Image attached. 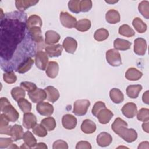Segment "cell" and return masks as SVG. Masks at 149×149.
Masks as SVG:
<instances>
[{
    "mask_svg": "<svg viewBox=\"0 0 149 149\" xmlns=\"http://www.w3.org/2000/svg\"><path fill=\"white\" fill-rule=\"evenodd\" d=\"M109 36L108 31L104 28L97 30L94 34V39L97 41H102L108 38Z\"/></svg>",
    "mask_w": 149,
    "mask_h": 149,
    "instance_id": "cell-37",
    "label": "cell"
},
{
    "mask_svg": "<svg viewBox=\"0 0 149 149\" xmlns=\"http://www.w3.org/2000/svg\"><path fill=\"white\" fill-rule=\"evenodd\" d=\"M24 134L23 129L22 126L15 124L11 127L10 136L13 141H16L23 139Z\"/></svg>",
    "mask_w": 149,
    "mask_h": 149,
    "instance_id": "cell-20",
    "label": "cell"
},
{
    "mask_svg": "<svg viewBox=\"0 0 149 149\" xmlns=\"http://www.w3.org/2000/svg\"><path fill=\"white\" fill-rule=\"evenodd\" d=\"M143 76V73L135 68H129L125 73V77L128 80L137 81Z\"/></svg>",
    "mask_w": 149,
    "mask_h": 149,
    "instance_id": "cell-27",
    "label": "cell"
},
{
    "mask_svg": "<svg viewBox=\"0 0 149 149\" xmlns=\"http://www.w3.org/2000/svg\"><path fill=\"white\" fill-rule=\"evenodd\" d=\"M139 12L146 19L149 18V2L148 1H142L138 6Z\"/></svg>",
    "mask_w": 149,
    "mask_h": 149,
    "instance_id": "cell-38",
    "label": "cell"
},
{
    "mask_svg": "<svg viewBox=\"0 0 149 149\" xmlns=\"http://www.w3.org/2000/svg\"><path fill=\"white\" fill-rule=\"evenodd\" d=\"M32 129L33 133L38 137H44L47 135V130L41 124H36Z\"/></svg>",
    "mask_w": 149,
    "mask_h": 149,
    "instance_id": "cell-42",
    "label": "cell"
},
{
    "mask_svg": "<svg viewBox=\"0 0 149 149\" xmlns=\"http://www.w3.org/2000/svg\"><path fill=\"white\" fill-rule=\"evenodd\" d=\"M20 148H30L27 145H26L25 143L24 144H23L20 147Z\"/></svg>",
    "mask_w": 149,
    "mask_h": 149,
    "instance_id": "cell-56",
    "label": "cell"
},
{
    "mask_svg": "<svg viewBox=\"0 0 149 149\" xmlns=\"http://www.w3.org/2000/svg\"><path fill=\"white\" fill-rule=\"evenodd\" d=\"M106 59L112 66L118 67L122 64L120 54L115 49H110L106 52Z\"/></svg>",
    "mask_w": 149,
    "mask_h": 149,
    "instance_id": "cell-5",
    "label": "cell"
},
{
    "mask_svg": "<svg viewBox=\"0 0 149 149\" xmlns=\"http://www.w3.org/2000/svg\"><path fill=\"white\" fill-rule=\"evenodd\" d=\"M119 33L126 37H132L135 35V32L133 29L127 24H123L120 26L119 28Z\"/></svg>",
    "mask_w": 149,
    "mask_h": 149,
    "instance_id": "cell-40",
    "label": "cell"
},
{
    "mask_svg": "<svg viewBox=\"0 0 149 149\" xmlns=\"http://www.w3.org/2000/svg\"><path fill=\"white\" fill-rule=\"evenodd\" d=\"M44 90L47 93V98L48 101L54 103L59 99L60 96L59 93L54 87L49 86L46 87Z\"/></svg>",
    "mask_w": 149,
    "mask_h": 149,
    "instance_id": "cell-19",
    "label": "cell"
},
{
    "mask_svg": "<svg viewBox=\"0 0 149 149\" xmlns=\"http://www.w3.org/2000/svg\"><path fill=\"white\" fill-rule=\"evenodd\" d=\"M133 26L139 33H143L147 30V24L139 17H135L132 22Z\"/></svg>",
    "mask_w": 149,
    "mask_h": 149,
    "instance_id": "cell-35",
    "label": "cell"
},
{
    "mask_svg": "<svg viewBox=\"0 0 149 149\" xmlns=\"http://www.w3.org/2000/svg\"><path fill=\"white\" fill-rule=\"evenodd\" d=\"M37 124L36 116L31 112L24 113L23 119V126L27 129H32Z\"/></svg>",
    "mask_w": 149,
    "mask_h": 149,
    "instance_id": "cell-17",
    "label": "cell"
},
{
    "mask_svg": "<svg viewBox=\"0 0 149 149\" xmlns=\"http://www.w3.org/2000/svg\"><path fill=\"white\" fill-rule=\"evenodd\" d=\"M127 123L120 118L115 119L112 124V130L127 143H132L137 138V133L133 129L127 128Z\"/></svg>",
    "mask_w": 149,
    "mask_h": 149,
    "instance_id": "cell-2",
    "label": "cell"
},
{
    "mask_svg": "<svg viewBox=\"0 0 149 149\" xmlns=\"http://www.w3.org/2000/svg\"><path fill=\"white\" fill-rule=\"evenodd\" d=\"M53 149H68V145L67 143L62 140H58L53 143Z\"/></svg>",
    "mask_w": 149,
    "mask_h": 149,
    "instance_id": "cell-50",
    "label": "cell"
},
{
    "mask_svg": "<svg viewBox=\"0 0 149 149\" xmlns=\"http://www.w3.org/2000/svg\"><path fill=\"white\" fill-rule=\"evenodd\" d=\"M63 47L59 44L49 45L45 48L46 54L51 58L59 56L61 55Z\"/></svg>",
    "mask_w": 149,
    "mask_h": 149,
    "instance_id": "cell-16",
    "label": "cell"
},
{
    "mask_svg": "<svg viewBox=\"0 0 149 149\" xmlns=\"http://www.w3.org/2000/svg\"><path fill=\"white\" fill-rule=\"evenodd\" d=\"M35 63L36 66L41 70H45L48 62V55L42 50L38 51L35 55Z\"/></svg>",
    "mask_w": 149,
    "mask_h": 149,
    "instance_id": "cell-6",
    "label": "cell"
},
{
    "mask_svg": "<svg viewBox=\"0 0 149 149\" xmlns=\"http://www.w3.org/2000/svg\"><path fill=\"white\" fill-rule=\"evenodd\" d=\"M137 112V106L133 102H127L125 104L122 108V112L123 115L129 119L134 118L136 116Z\"/></svg>",
    "mask_w": 149,
    "mask_h": 149,
    "instance_id": "cell-13",
    "label": "cell"
},
{
    "mask_svg": "<svg viewBox=\"0 0 149 149\" xmlns=\"http://www.w3.org/2000/svg\"><path fill=\"white\" fill-rule=\"evenodd\" d=\"M42 22L41 17L36 15H33L30 16L26 21V27L27 30L33 27H41Z\"/></svg>",
    "mask_w": 149,
    "mask_h": 149,
    "instance_id": "cell-28",
    "label": "cell"
},
{
    "mask_svg": "<svg viewBox=\"0 0 149 149\" xmlns=\"http://www.w3.org/2000/svg\"><path fill=\"white\" fill-rule=\"evenodd\" d=\"M35 148H43V149H47V146L44 143H38L37 144V145L34 147Z\"/></svg>",
    "mask_w": 149,
    "mask_h": 149,
    "instance_id": "cell-54",
    "label": "cell"
},
{
    "mask_svg": "<svg viewBox=\"0 0 149 149\" xmlns=\"http://www.w3.org/2000/svg\"><path fill=\"white\" fill-rule=\"evenodd\" d=\"M60 22L62 25L68 29L75 27L77 20L76 19L67 12H61L60 13Z\"/></svg>",
    "mask_w": 149,
    "mask_h": 149,
    "instance_id": "cell-8",
    "label": "cell"
},
{
    "mask_svg": "<svg viewBox=\"0 0 149 149\" xmlns=\"http://www.w3.org/2000/svg\"><path fill=\"white\" fill-rule=\"evenodd\" d=\"M97 129L95 123L90 119H85L81 125V131L86 134H91L95 132Z\"/></svg>",
    "mask_w": 149,
    "mask_h": 149,
    "instance_id": "cell-24",
    "label": "cell"
},
{
    "mask_svg": "<svg viewBox=\"0 0 149 149\" xmlns=\"http://www.w3.org/2000/svg\"><path fill=\"white\" fill-rule=\"evenodd\" d=\"M41 124L47 130V131H52L54 130L56 126L55 119L50 116L43 119L41 121Z\"/></svg>",
    "mask_w": 149,
    "mask_h": 149,
    "instance_id": "cell-36",
    "label": "cell"
},
{
    "mask_svg": "<svg viewBox=\"0 0 149 149\" xmlns=\"http://www.w3.org/2000/svg\"><path fill=\"white\" fill-rule=\"evenodd\" d=\"M62 124L66 129H73L77 125V119L71 114H66L62 118Z\"/></svg>",
    "mask_w": 149,
    "mask_h": 149,
    "instance_id": "cell-15",
    "label": "cell"
},
{
    "mask_svg": "<svg viewBox=\"0 0 149 149\" xmlns=\"http://www.w3.org/2000/svg\"><path fill=\"white\" fill-rule=\"evenodd\" d=\"M23 139L24 143L30 148H34L37 145V140L30 131H27L24 133Z\"/></svg>",
    "mask_w": 149,
    "mask_h": 149,
    "instance_id": "cell-34",
    "label": "cell"
},
{
    "mask_svg": "<svg viewBox=\"0 0 149 149\" xmlns=\"http://www.w3.org/2000/svg\"><path fill=\"white\" fill-rule=\"evenodd\" d=\"M113 116V113L112 112L105 107L99 111L96 118H98L100 123L107 124L109 122Z\"/></svg>",
    "mask_w": 149,
    "mask_h": 149,
    "instance_id": "cell-14",
    "label": "cell"
},
{
    "mask_svg": "<svg viewBox=\"0 0 149 149\" xmlns=\"http://www.w3.org/2000/svg\"><path fill=\"white\" fill-rule=\"evenodd\" d=\"M38 2V1L34 0H16L15 5L20 12H23L30 6L36 5Z\"/></svg>",
    "mask_w": 149,
    "mask_h": 149,
    "instance_id": "cell-23",
    "label": "cell"
},
{
    "mask_svg": "<svg viewBox=\"0 0 149 149\" xmlns=\"http://www.w3.org/2000/svg\"><path fill=\"white\" fill-rule=\"evenodd\" d=\"M1 111L8 119L10 122H15L19 118V113L17 110L10 104H8L1 108Z\"/></svg>",
    "mask_w": 149,
    "mask_h": 149,
    "instance_id": "cell-7",
    "label": "cell"
},
{
    "mask_svg": "<svg viewBox=\"0 0 149 149\" xmlns=\"http://www.w3.org/2000/svg\"><path fill=\"white\" fill-rule=\"evenodd\" d=\"M20 86L24 90L27 91L28 93L31 92L35 90L37 87L35 83L29 81H23L21 82L20 84Z\"/></svg>",
    "mask_w": 149,
    "mask_h": 149,
    "instance_id": "cell-46",
    "label": "cell"
},
{
    "mask_svg": "<svg viewBox=\"0 0 149 149\" xmlns=\"http://www.w3.org/2000/svg\"><path fill=\"white\" fill-rule=\"evenodd\" d=\"M17 105L20 109L24 112H30L31 110V104L26 99L22 98L17 101Z\"/></svg>",
    "mask_w": 149,
    "mask_h": 149,
    "instance_id": "cell-41",
    "label": "cell"
},
{
    "mask_svg": "<svg viewBox=\"0 0 149 149\" xmlns=\"http://www.w3.org/2000/svg\"><path fill=\"white\" fill-rule=\"evenodd\" d=\"M109 97L112 101L115 104H120L124 100V95L122 92L116 88H112L109 91Z\"/></svg>",
    "mask_w": 149,
    "mask_h": 149,
    "instance_id": "cell-29",
    "label": "cell"
},
{
    "mask_svg": "<svg viewBox=\"0 0 149 149\" xmlns=\"http://www.w3.org/2000/svg\"><path fill=\"white\" fill-rule=\"evenodd\" d=\"M105 2L107 3H116L118 2V1H105Z\"/></svg>",
    "mask_w": 149,
    "mask_h": 149,
    "instance_id": "cell-58",
    "label": "cell"
},
{
    "mask_svg": "<svg viewBox=\"0 0 149 149\" xmlns=\"http://www.w3.org/2000/svg\"><path fill=\"white\" fill-rule=\"evenodd\" d=\"M59 72V65L56 62L51 61L48 63L45 69V73L48 77L51 79L55 78Z\"/></svg>",
    "mask_w": 149,
    "mask_h": 149,
    "instance_id": "cell-22",
    "label": "cell"
},
{
    "mask_svg": "<svg viewBox=\"0 0 149 149\" xmlns=\"http://www.w3.org/2000/svg\"><path fill=\"white\" fill-rule=\"evenodd\" d=\"M105 19L108 23L114 24L120 22V16L117 10L110 9L105 14Z\"/></svg>",
    "mask_w": 149,
    "mask_h": 149,
    "instance_id": "cell-26",
    "label": "cell"
},
{
    "mask_svg": "<svg viewBox=\"0 0 149 149\" xmlns=\"http://www.w3.org/2000/svg\"><path fill=\"white\" fill-rule=\"evenodd\" d=\"M9 148H19V147H18L16 144H12L9 147Z\"/></svg>",
    "mask_w": 149,
    "mask_h": 149,
    "instance_id": "cell-57",
    "label": "cell"
},
{
    "mask_svg": "<svg viewBox=\"0 0 149 149\" xmlns=\"http://www.w3.org/2000/svg\"><path fill=\"white\" fill-rule=\"evenodd\" d=\"M8 119L3 113L1 114L0 116V134L10 135L11 127L9 125Z\"/></svg>",
    "mask_w": 149,
    "mask_h": 149,
    "instance_id": "cell-25",
    "label": "cell"
},
{
    "mask_svg": "<svg viewBox=\"0 0 149 149\" xmlns=\"http://www.w3.org/2000/svg\"><path fill=\"white\" fill-rule=\"evenodd\" d=\"M36 110L37 112L42 116H49L54 111V107L49 103L47 102H40L36 105Z\"/></svg>",
    "mask_w": 149,
    "mask_h": 149,
    "instance_id": "cell-10",
    "label": "cell"
},
{
    "mask_svg": "<svg viewBox=\"0 0 149 149\" xmlns=\"http://www.w3.org/2000/svg\"><path fill=\"white\" fill-rule=\"evenodd\" d=\"M3 79L4 81L8 84L14 83L17 80V77L13 71H7L4 73Z\"/></svg>",
    "mask_w": 149,
    "mask_h": 149,
    "instance_id": "cell-44",
    "label": "cell"
},
{
    "mask_svg": "<svg viewBox=\"0 0 149 149\" xmlns=\"http://www.w3.org/2000/svg\"><path fill=\"white\" fill-rule=\"evenodd\" d=\"M106 106H105V104L104 102H103L102 101H97L96 102L93 108H92V110H91V112H92V114L97 117V115L98 114V113L99 112V111L102 109V108H105Z\"/></svg>",
    "mask_w": 149,
    "mask_h": 149,
    "instance_id": "cell-48",
    "label": "cell"
},
{
    "mask_svg": "<svg viewBox=\"0 0 149 149\" xmlns=\"http://www.w3.org/2000/svg\"><path fill=\"white\" fill-rule=\"evenodd\" d=\"M148 125H149L148 121L144 122L142 125V128L144 130V131H145L146 133H148L149 132V126Z\"/></svg>",
    "mask_w": 149,
    "mask_h": 149,
    "instance_id": "cell-55",
    "label": "cell"
},
{
    "mask_svg": "<svg viewBox=\"0 0 149 149\" xmlns=\"http://www.w3.org/2000/svg\"><path fill=\"white\" fill-rule=\"evenodd\" d=\"M90 105V102L87 99H81L76 101L73 104V112L77 116L86 115Z\"/></svg>",
    "mask_w": 149,
    "mask_h": 149,
    "instance_id": "cell-4",
    "label": "cell"
},
{
    "mask_svg": "<svg viewBox=\"0 0 149 149\" xmlns=\"http://www.w3.org/2000/svg\"><path fill=\"white\" fill-rule=\"evenodd\" d=\"M112 141V137L107 132H101L97 137V143L100 147H107L111 144Z\"/></svg>",
    "mask_w": 149,
    "mask_h": 149,
    "instance_id": "cell-18",
    "label": "cell"
},
{
    "mask_svg": "<svg viewBox=\"0 0 149 149\" xmlns=\"http://www.w3.org/2000/svg\"><path fill=\"white\" fill-rule=\"evenodd\" d=\"M148 94H149V91L147 90L145 93H144V94H143V96H142V100L146 104H149V99H148L149 96H148Z\"/></svg>",
    "mask_w": 149,
    "mask_h": 149,
    "instance_id": "cell-52",
    "label": "cell"
},
{
    "mask_svg": "<svg viewBox=\"0 0 149 149\" xmlns=\"http://www.w3.org/2000/svg\"><path fill=\"white\" fill-rule=\"evenodd\" d=\"M62 47L68 53L74 54L77 47V42L74 38L67 37L63 41Z\"/></svg>",
    "mask_w": 149,
    "mask_h": 149,
    "instance_id": "cell-12",
    "label": "cell"
},
{
    "mask_svg": "<svg viewBox=\"0 0 149 149\" xmlns=\"http://www.w3.org/2000/svg\"><path fill=\"white\" fill-rule=\"evenodd\" d=\"M31 40L37 45L38 51L42 50L45 47L44 39L41 33V29L40 27H33L28 30Z\"/></svg>",
    "mask_w": 149,
    "mask_h": 149,
    "instance_id": "cell-3",
    "label": "cell"
},
{
    "mask_svg": "<svg viewBox=\"0 0 149 149\" xmlns=\"http://www.w3.org/2000/svg\"><path fill=\"white\" fill-rule=\"evenodd\" d=\"M92 147L90 143L87 141H80L76 144V149H91Z\"/></svg>",
    "mask_w": 149,
    "mask_h": 149,
    "instance_id": "cell-51",
    "label": "cell"
},
{
    "mask_svg": "<svg viewBox=\"0 0 149 149\" xmlns=\"http://www.w3.org/2000/svg\"><path fill=\"white\" fill-rule=\"evenodd\" d=\"M33 63L34 60L31 57H29L19 65L16 71L19 73H24L31 68Z\"/></svg>",
    "mask_w": 149,
    "mask_h": 149,
    "instance_id": "cell-31",
    "label": "cell"
},
{
    "mask_svg": "<svg viewBox=\"0 0 149 149\" xmlns=\"http://www.w3.org/2000/svg\"><path fill=\"white\" fill-rule=\"evenodd\" d=\"M137 113V118L139 120L144 122L149 120V109L148 108H141Z\"/></svg>",
    "mask_w": 149,
    "mask_h": 149,
    "instance_id": "cell-43",
    "label": "cell"
},
{
    "mask_svg": "<svg viewBox=\"0 0 149 149\" xmlns=\"http://www.w3.org/2000/svg\"><path fill=\"white\" fill-rule=\"evenodd\" d=\"M11 95L15 101H18L19 100L22 98H24L25 97V95H26L25 90H24L21 87H16L12 89Z\"/></svg>",
    "mask_w": 149,
    "mask_h": 149,
    "instance_id": "cell-39",
    "label": "cell"
},
{
    "mask_svg": "<svg viewBox=\"0 0 149 149\" xmlns=\"http://www.w3.org/2000/svg\"><path fill=\"white\" fill-rule=\"evenodd\" d=\"M92 1L90 0H82L80 1V12H87L90 10L92 8Z\"/></svg>",
    "mask_w": 149,
    "mask_h": 149,
    "instance_id": "cell-47",
    "label": "cell"
},
{
    "mask_svg": "<svg viewBox=\"0 0 149 149\" xmlns=\"http://www.w3.org/2000/svg\"><path fill=\"white\" fill-rule=\"evenodd\" d=\"M27 16L23 12H13L4 15L1 18V67L4 69L9 61L8 69H13L14 56L18 45H20L26 35ZM6 71V72H7Z\"/></svg>",
    "mask_w": 149,
    "mask_h": 149,
    "instance_id": "cell-1",
    "label": "cell"
},
{
    "mask_svg": "<svg viewBox=\"0 0 149 149\" xmlns=\"http://www.w3.org/2000/svg\"><path fill=\"white\" fill-rule=\"evenodd\" d=\"M138 149L140 148H149V143L148 141H143L140 143L138 146Z\"/></svg>",
    "mask_w": 149,
    "mask_h": 149,
    "instance_id": "cell-53",
    "label": "cell"
},
{
    "mask_svg": "<svg viewBox=\"0 0 149 149\" xmlns=\"http://www.w3.org/2000/svg\"><path fill=\"white\" fill-rule=\"evenodd\" d=\"M45 43L48 45H53L57 43L60 40V35L54 30H48L45 33Z\"/></svg>",
    "mask_w": 149,
    "mask_h": 149,
    "instance_id": "cell-21",
    "label": "cell"
},
{
    "mask_svg": "<svg viewBox=\"0 0 149 149\" xmlns=\"http://www.w3.org/2000/svg\"><path fill=\"white\" fill-rule=\"evenodd\" d=\"M132 43L126 40L116 38L113 42V46L115 49L120 51H126L130 49Z\"/></svg>",
    "mask_w": 149,
    "mask_h": 149,
    "instance_id": "cell-32",
    "label": "cell"
},
{
    "mask_svg": "<svg viewBox=\"0 0 149 149\" xmlns=\"http://www.w3.org/2000/svg\"><path fill=\"white\" fill-rule=\"evenodd\" d=\"M13 140L11 138H0V148H9V147L13 144Z\"/></svg>",
    "mask_w": 149,
    "mask_h": 149,
    "instance_id": "cell-49",
    "label": "cell"
},
{
    "mask_svg": "<svg viewBox=\"0 0 149 149\" xmlns=\"http://www.w3.org/2000/svg\"><path fill=\"white\" fill-rule=\"evenodd\" d=\"M91 22L87 19H83L77 22L75 28L77 30L84 32L88 30L91 27Z\"/></svg>",
    "mask_w": 149,
    "mask_h": 149,
    "instance_id": "cell-33",
    "label": "cell"
},
{
    "mask_svg": "<svg viewBox=\"0 0 149 149\" xmlns=\"http://www.w3.org/2000/svg\"><path fill=\"white\" fill-rule=\"evenodd\" d=\"M134 52L140 56L144 55L147 50V42L143 38H137L134 41Z\"/></svg>",
    "mask_w": 149,
    "mask_h": 149,
    "instance_id": "cell-11",
    "label": "cell"
},
{
    "mask_svg": "<svg viewBox=\"0 0 149 149\" xmlns=\"http://www.w3.org/2000/svg\"><path fill=\"white\" fill-rule=\"evenodd\" d=\"M28 95L33 103L42 102L47 98V93L45 90L39 88H37L35 90L28 93Z\"/></svg>",
    "mask_w": 149,
    "mask_h": 149,
    "instance_id": "cell-9",
    "label": "cell"
},
{
    "mask_svg": "<svg viewBox=\"0 0 149 149\" xmlns=\"http://www.w3.org/2000/svg\"><path fill=\"white\" fill-rule=\"evenodd\" d=\"M80 0H71L68 2L69 9L73 13H79L80 12Z\"/></svg>",
    "mask_w": 149,
    "mask_h": 149,
    "instance_id": "cell-45",
    "label": "cell"
},
{
    "mask_svg": "<svg viewBox=\"0 0 149 149\" xmlns=\"http://www.w3.org/2000/svg\"><path fill=\"white\" fill-rule=\"evenodd\" d=\"M142 88V86L140 84L129 85L126 88V94L130 98H136Z\"/></svg>",
    "mask_w": 149,
    "mask_h": 149,
    "instance_id": "cell-30",
    "label": "cell"
}]
</instances>
